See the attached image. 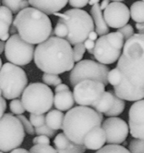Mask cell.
<instances>
[{
	"instance_id": "cell-17",
	"label": "cell",
	"mask_w": 144,
	"mask_h": 153,
	"mask_svg": "<svg viewBox=\"0 0 144 153\" xmlns=\"http://www.w3.org/2000/svg\"><path fill=\"white\" fill-rule=\"evenodd\" d=\"M30 5L47 15L59 12L67 5L69 0H29Z\"/></svg>"
},
{
	"instance_id": "cell-40",
	"label": "cell",
	"mask_w": 144,
	"mask_h": 153,
	"mask_svg": "<svg viewBox=\"0 0 144 153\" xmlns=\"http://www.w3.org/2000/svg\"><path fill=\"white\" fill-rule=\"evenodd\" d=\"M117 32H120L123 35L126 42L130 39L134 35V30L133 26L130 24H127L123 27L120 28V29H117Z\"/></svg>"
},
{
	"instance_id": "cell-45",
	"label": "cell",
	"mask_w": 144,
	"mask_h": 153,
	"mask_svg": "<svg viewBox=\"0 0 144 153\" xmlns=\"http://www.w3.org/2000/svg\"><path fill=\"white\" fill-rule=\"evenodd\" d=\"M68 90H70V88H69V86H67V85L64 84V83H61V84L55 86V93H58V92H64V91H68Z\"/></svg>"
},
{
	"instance_id": "cell-9",
	"label": "cell",
	"mask_w": 144,
	"mask_h": 153,
	"mask_svg": "<svg viewBox=\"0 0 144 153\" xmlns=\"http://www.w3.org/2000/svg\"><path fill=\"white\" fill-rule=\"evenodd\" d=\"M110 69L106 65L90 59H84L75 65L70 74V83L73 87L86 80H96L108 84V76Z\"/></svg>"
},
{
	"instance_id": "cell-2",
	"label": "cell",
	"mask_w": 144,
	"mask_h": 153,
	"mask_svg": "<svg viewBox=\"0 0 144 153\" xmlns=\"http://www.w3.org/2000/svg\"><path fill=\"white\" fill-rule=\"evenodd\" d=\"M34 61L44 73L61 74L75 66L73 51L70 42L57 36L50 37L35 48Z\"/></svg>"
},
{
	"instance_id": "cell-27",
	"label": "cell",
	"mask_w": 144,
	"mask_h": 153,
	"mask_svg": "<svg viewBox=\"0 0 144 153\" xmlns=\"http://www.w3.org/2000/svg\"><path fill=\"white\" fill-rule=\"evenodd\" d=\"M95 153H131L129 149L121 145L108 144L97 150Z\"/></svg>"
},
{
	"instance_id": "cell-25",
	"label": "cell",
	"mask_w": 144,
	"mask_h": 153,
	"mask_svg": "<svg viewBox=\"0 0 144 153\" xmlns=\"http://www.w3.org/2000/svg\"><path fill=\"white\" fill-rule=\"evenodd\" d=\"M107 38H108V42L113 45L115 48L117 49L123 50L125 45V39L123 35H122L120 32H110V33L107 34L106 35Z\"/></svg>"
},
{
	"instance_id": "cell-23",
	"label": "cell",
	"mask_w": 144,
	"mask_h": 153,
	"mask_svg": "<svg viewBox=\"0 0 144 153\" xmlns=\"http://www.w3.org/2000/svg\"><path fill=\"white\" fill-rule=\"evenodd\" d=\"M130 14L136 23H144V2L137 1L130 7Z\"/></svg>"
},
{
	"instance_id": "cell-4",
	"label": "cell",
	"mask_w": 144,
	"mask_h": 153,
	"mask_svg": "<svg viewBox=\"0 0 144 153\" xmlns=\"http://www.w3.org/2000/svg\"><path fill=\"white\" fill-rule=\"evenodd\" d=\"M102 113L91 107L78 106L66 113L62 130L72 142L84 145L88 132L94 128L102 126Z\"/></svg>"
},
{
	"instance_id": "cell-36",
	"label": "cell",
	"mask_w": 144,
	"mask_h": 153,
	"mask_svg": "<svg viewBox=\"0 0 144 153\" xmlns=\"http://www.w3.org/2000/svg\"><path fill=\"white\" fill-rule=\"evenodd\" d=\"M56 133L57 131L52 129L46 124H44L41 127L35 128V134L37 135H45L49 138H52L55 136Z\"/></svg>"
},
{
	"instance_id": "cell-13",
	"label": "cell",
	"mask_w": 144,
	"mask_h": 153,
	"mask_svg": "<svg viewBox=\"0 0 144 153\" xmlns=\"http://www.w3.org/2000/svg\"><path fill=\"white\" fill-rule=\"evenodd\" d=\"M104 17L108 26L120 29L128 24L130 20V9L123 2H113L104 10Z\"/></svg>"
},
{
	"instance_id": "cell-46",
	"label": "cell",
	"mask_w": 144,
	"mask_h": 153,
	"mask_svg": "<svg viewBox=\"0 0 144 153\" xmlns=\"http://www.w3.org/2000/svg\"><path fill=\"white\" fill-rule=\"evenodd\" d=\"M98 35H99L97 34V32H96V31H93V32H91L89 34L88 38H89V39H90V40H92V41H96V40H97Z\"/></svg>"
},
{
	"instance_id": "cell-12",
	"label": "cell",
	"mask_w": 144,
	"mask_h": 153,
	"mask_svg": "<svg viewBox=\"0 0 144 153\" xmlns=\"http://www.w3.org/2000/svg\"><path fill=\"white\" fill-rule=\"evenodd\" d=\"M102 127L106 134L107 143L121 145L129 136V125L119 117H108L103 122Z\"/></svg>"
},
{
	"instance_id": "cell-3",
	"label": "cell",
	"mask_w": 144,
	"mask_h": 153,
	"mask_svg": "<svg viewBox=\"0 0 144 153\" xmlns=\"http://www.w3.org/2000/svg\"><path fill=\"white\" fill-rule=\"evenodd\" d=\"M13 26L23 40L34 45L46 41L52 31L48 15L33 7L20 11L15 17Z\"/></svg>"
},
{
	"instance_id": "cell-32",
	"label": "cell",
	"mask_w": 144,
	"mask_h": 153,
	"mask_svg": "<svg viewBox=\"0 0 144 153\" xmlns=\"http://www.w3.org/2000/svg\"><path fill=\"white\" fill-rule=\"evenodd\" d=\"M23 0H2V5L9 8L13 14H17L21 11V4Z\"/></svg>"
},
{
	"instance_id": "cell-44",
	"label": "cell",
	"mask_w": 144,
	"mask_h": 153,
	"mask_svg": "<svg viewBox=\"0 0 144 153\" xmlns=\"http://www.w3.org/2000/svg\"><path fill=\"white\" fill-rule=\"evenodd\" d=\"M0 104H1V105H0V107H1L0 117H2L4 116V114H5V110H6L7 103H6V101H5V98H4V97H2V95H1V98H0Z\"/></svg>"
},
{
	"instance_id": "cell-5",
	"label": "cell",
	"mask_w": 144,
	"mask_h": 153,
	"mask_svg": "<svg viewBox=\"0 0 144 153\" xmlns=\"http://www.w3.org/2000/svg\"><path fill=\"white\" fill-rule=\"evenodd\" d=\"M54 15L59 17L58 21L64 23L68 27L69 34L66 39L71 45L84 43L95 29L93 17L80 8L67 10L64 13L57 12Z\"/></svg>"
},
{
	"instance_id": "cell-8",
	"label": "cell",
	"mask_w": 144,
	"mask_h": 153,
	"mask_svg": "<svg viewBox=\"0 0 144 153\" xmlns=\"http://www.w3.org/2000/svg\"><path fill=\"white\" fill-rule=\"evenodd\" d=\"M0 149L8 152L22 145L25 138V129L17 117L11 113H5L1 117Z\"/></svg>"
},
{
	"instance_id": "cell-41",
	"label": "cell",
	"mask_w": 144,
	"mask_h": 153,
	"mask_svg": "<svg viewBox=\"0 0 144 153\" xmlns=\"http://www.w3.org/2000/svg\"><path fill=\"white\" fill-rule=\"evenodd\" d=\"M34 145H50V138L45 135H37L32 140Z\"/></svg>"
},
{
	"instance_id": "cell-33",
	"label": "cell",
	"mask_w": 144,
	"mask_h": 153,
	"mask_svg": "<svg viewBox=\"0 0 144 153\" xmlns=\"http://www.w3.org/2000/svg\"><path fill=\"white\" fill-rule=\"evenodd\" d=\"M54 34L55 35V36L58 37V38H66L69 34V29L65 23L61 21H58L56 26H55V30H54Z\"/></svg>"
},
{
	"instance_id": "cell-6",
	"label": "cell",
	"mask_w": 144,
	"mask_h": 153,
	"mask_svg": "<svg viewBox=\"0 0 144 153\" xmlns=\"http://www.w3.org/2000/svg\"><path fill=\"white\" fill-rule=\"evenodd\" d=\"M54 97L49 86L43 83H32L26 88L21 100L29 113L44 114L52 107Z\"/></svg>"
},
{
	"instance_id": "cell-42",
	"label": "cell",
	"mask_w": 144,
	"mask_h": 153,
	"mask_svg": "<svg viewBox=\"0 0 144 153\" xmlns=\"http://www.w3.org/2000/svg\"><path fill=\"white\" fill-rule=\"evenodd\" d=\"M90 0H69L70 6L74 8H82L89 4Z\"/></svg>"
},
{
	"instance_id": "cell-47",
	"label": "cell",
	"mask_w": 144,
	"mask_h": 153,
	"mask_svg": "<svg viewBox=\"0 0 144 153\" xmlns=\"http://www.w3.org/2000/svg\"><path fill=\"white\" fill-rule=\"evenodd\" d=\"M29 152L28 150H26V149L23 148H17L15 149L12 150V151L10 152V153H29Z\"/></svg>"
},
{
	"instance_id": "cell-49",
	"label": "cell",
	"mask_w": 144,
	"mask_h": 153,
	"mask_svg": "<svg viewBox=\"0 0 144 153\" xmlns=\"http://www.w3.org/2000/svg\"><path fill=\"white\" fill-rule=\"evenodd\" d=\"M5 43L3 41H1L0 42V53L2 54V53L5 52Z\"/></svg>"
},
{
	"instance_id": "cell-14",
	"label": "cell",
	"mask_w": 144,
	"mask_h": 153,
	"mask_svg": "<svg viewBox=\"0 0 144 153\" xmlns=\"http://www.w3.org/2000/svg\"><path fill=\"white\" fill-rule=\"evenodd\" d=\"M122 51L114 48L107 38L106 35L100 36L96 42L93 56L99 62L104 65H111L119 60Z\"/></svg>"
},
{
	"instance_id": "cell-43",
	"label": "cell",
	"mask_w": 144,
	"mask_h": 153,
	"mask_svg": "<svg viewBox=\"0 0 144 153\" xmlns=\"http://www.w3.org/2000/svg\"><path fill=\"white\" fill-rule=\"evenodd\" d=\"M84 45L86 50L88 51V53H89L90 54H93V55L94 49H95L96 46L95 41H92L88 38V39H87V40L84 42Z\"/></svg>"
},
{
	"instance_id": "cell-16",
	"label": "cell",
	"mask_w": 144,
	"mask_h": 153,
	"mask_svg": "<svg viewBox=\"0 0 144 153\" xmlns=\"http://www.w3.org/2000/svg\"><path fill=\"white\" fill-rule=\"evenodd\" d=\"M107 143L106 134L102 126H98L88 132L84 141V145L87 149L97 150L100 149Z\"/></svg>"
},
{
	"instance_id": "cell-18",
	"label": "cell",
	"mask_w": 144,
	"mask_h": 153,
	"mask_svg": "<svg viewBox=\"0 0 144 153\" xmlns=\"http://www.w3.org/2000/svg\"><path fill=\"white\" fill-rule=\"evenodd\" d=\"M0 39L8 41L10 38V29L13 23V13L9 8L2 5L0 7Z\"/></svg>"
},
{
	"instance_id": "cell-35",
	"label": "cell",
	"mask_w": 144,
	"mask_h": 153,
	"mask_svg": "<svg viewBox=\"0 0 144 153\" xmlns=\"http://www.w3.org/2000/svg\"><path fill=\"white\" fill-rule=\"evenodd\" d=\"M73 51L75 62H79L82 61L84 55L85 53V51H86V48H85L84 43L78 44V45H74Z\"/></svg>"
},
{
	"instance_id": "cell-24",
	"label": "cell",
	"mask_w": 144,
	"mask_h": 153,
	"mask_svg": "<svg viewBox=\"0 0 144 153\" xmlns=\"http://www.w3.org/2000/svg\"><path fill=\"white\" fill-rule=\"evenodd\" d=\"M125 107H126L125 100L119 98L115 94L114 105L111 107V110H109L107 113H105V116L108 117H117V116L123 113V112L125 110Z\"/></svg>"
},
{
	"instance_id": "cell-37",
	"label": "cell",
	"mask_w": 144,
	"mask_h": 153,
	"mask_svg": "<svg viewBox=\"0 0 144 153\" xmlns=\"http://www.w3.org/2000/svg\"><path fill=\"white\" fill-rule=\"evenodd\" d=\"M17 118L20 120V122L23 124V128L25 129V131L29 135H34L35 134V128H34L33 125L30 122V120H28L23 115H19L17 116Z\"/></svg>"
},
{
	"instance_id": "cell-55",
	"label": "cell",
	"mask_w": 144,
	"mask_h": 153,
	"mask_svg": "<svg viewBox=\"0 0 144 153\" xmlns=\"http://www.w3.org/2000/svg\"><path fill=\"white\" fill-rule=\"evenodd\" d=\"M141 1H143V2H144V0H141Z\"/></svg>"
},
{
	"instance_id": "cell-50",
	"label": "cell",
	"mask_w": 144,
	"mask_h": 153,
	"mask_svg": "<svg viewBox=\"0 0 144 153\" xmlns=\"http://www.w3.org/2000/svg\"><path fill=\"white\" fill-rule=\"evenodd\" d=\"M99 1H100V0H90L89 5H90V6H93V5H96V4L99 3Z\"/></svg>"
},
{
	"instance_id": "cell-28",
	"label": "cell",
	"mask_w": 144,
	"mask_h": 153,
	"mask_svg": "<svg viewBox=\"0 0 144 153\" xmlns=\"http://www.w3.org/2000/svg\"><path fill=\"white\" fill-rule=\"evenodd\" d=\"M42 80L43 83L46 84L47 86H57L58 85L62 83V80L60 78L58 74H55L44 73L43 74Z\"/></svg>"
},
{
	"instance_id": "cell-31",
	"label": "cell",
	"mask_w": 144,
	"mask_h": 153,
	"mask_svg": "<svg viewBox=\"0 0 144 153\" xmlns=\"http://www.w3.org/2000/svg\"><path fill=\"white\" fill-rule=\"evenodd\" d=\"M108 83L114 87L119 86L122 81V75L120 71L116 68L110 71L108 76Z\"/></svg>"
},
{
	"instance_id": "cell-22",
	"label": "cell",
	"mask_w": 144,
	"mask_h": 153,
	"mask_svg": "<svg viewBox=\"0 0 144 153\" xmlns=\"http://www.w3.org/2000/svg\"><path fill=\"white\" fill-rule=\"evenodd\" d=\"M114 96L115 93L111 92H105L97 104L94 106L93 109H95L96 111L99 112L101 113H104L111 110L113 107L114 103Z\"/></svg>"
},
{
	"instance_id": "cell-15",
	"label": "cell",
	"mask_w": 144,
	"mask_h": 153,
	"mask_svg": "<svg viewBox=\"0 0 144 153\" xmlns=\"http://www.w3.org/2000/svg\"><path fill=\"white\" fill-rule=\"evenodd\" d=\"M129 126L134 138L144 140V98L137 101L129 111Z\"/></svg>"
},
{
	"instance_id": "cell-26",
	"label": "cell",
	"mask_w": 144,
	"mask_h": 153,
	"mask_svg": "<svg viewBox=\"0 0 144 153\" xmlns=\"http://www.w3.org/2000/svg\"><path fill=\"white\" fill-rule=\"evenodd\" d=\"M54 145L58 150H63L68 149L73 142H72L64 133H60L57 134L53 140Z\"/></svg>"
},
{
	"instance_id": "cell-29",
	"label": "cell",
	"mask_w": 144,
	"mask_h": 153,
	"mask_svg": "<svg viewBox=\"0 0 144 153\" xmlns=\"http://www.w3.org/2000/svg\"><path fill=\"white\" fill-rule=\"evenodd\" d=\"M9 107L10 110H11V113H12L13 114L17 115V116L23 115V113H24L25 111L26 110L24 105H23L22 100L17 99V98L12 100V101L10 102Z\"/></svg>"
},
{
	"instance_id": "cell-53",
	"label": "cell",
	"mask_w": 144,
	"mask_h": 153,
	"mask_svg": "<svg viewBox=\"0 0 144 153\" xmlns=\"http://www.w3.org/2000/svg\"><path fill=\"white\" fill-rule=\"evenodd\" d=\"M29 153H35V152H29Z\"/></svg>"
},
{
	"instance_id": "cell-52",
	"label": "cell",
	"mask_w": 144,
	"mask_h": 153,
	"mask_svg": "<svg viewBox=\"0 0 144 153\" xmlns=\"http://www.w3.org/2000/svg\"><path fill=\"white\" fill-rule=\"evenodd\" d=\"M139 33H140V34H144V29H143V30L141 31L140 32H139Z\"/></svg>"
},
{
	"instance_id": "cell-20",
	"label": "cell",
	"mask_w": 144,
	"mask_h": 153,
	"mask_svg": "<svg viewBox=\"0 0 144 153\" xmlns=\"http://www.w3.org/2000/svg\"><path fill=\"white\" fill-rule=\"evenodd\" d=\"M75 98L73 93L70 90L55 93L54 97V104L57 110L67 111L71 110L74 106Z\"/></svg>"
},
{
	"instance_id": "cell-38",
	"label": "cell",
	"mask_w": 144,
	"mask_h": 153,
	"mask_svg": "<svg viewBox=\"0 0 144 153\" xmlns=\"http://www.w3.org/2000/svg\"><path fill=\"white\" fill-rule=\"evenodd\" d=\"M30 122L33 125L34 127L38 128L41 127L46 124V117L44 114H35V113H31L29 116Z\"/></svg>"
},
{
	"instance_id": "cell-48",
	"label": "cell",
	"mask_w": 144,
	"mask_h": 153,
	"mask_svg": "<svg viewBox=\"0 0 144 153\" xmlns=\"http://www.w3.org/2000/svg\"><path fill=\"white\" fill-rule=\"evenodd\" d=\"M110 4V0H103L100 4V8L103 11V10H105V8L109 5Z\"/></svg>"
},
{
	"instance_id": "cell-21",
	"label": "cell",
	"mask_w": 144,
	"mask_h": 153,
	"mask_svg": "<svg viewBox=\"0 0 144 153\" xmlns=\"http://www.w3.org/2000/svg\"><path fill=\"white\" fill-rule=\"evenodd\" d=\"M64 114L58 110H52L46 116V124L53 130L58 131L63 128Z\"/></svg>"
},
{
	"instance_id": "cell-11",
	"label": "cell",
	"mask_w": 144,
	"mask_h": 153,
	"mask_svg": "<svg viewBox=\"0 0 144 153\" xmlns=\"http://www.w3.org/2000/svg\"><path fill=\"white\" fill-rule=\"evenodd\" d=\"M105 86L104 83L96 80L80 82L73 87L76 103L79 106L94 107L105 92Z\"/></svg>"
},
{
	"instance_id": "cell-54",
	"label": "cell",
	"mask_w": 144,
	"mask_h": 153,
	"mask_svg": "<svg viewBox=\"0 0 144 153\" xmlns=\"http://www.w3.org/2000/svg\"><path fill=\"white\" fill-rule=\"evenodd\" d=\"M0 153H4V152H0Z\"/></svg>"
},
{
	"instance_id": "cell-39",
	"label": "cell",
	"mask_w": 144,
	"mask_h": 153,
	"mask_svg": "<svg viewBox=\"0 0 144 153\" xmlns=\"http://www.w3.org/2000/svg\"><path fill=\"white\" fill-rule=\"evenodd\" d=\"M87 148L84 145H79L73 143L68 149L63 150H58V153H84Z\"/></svg>"
},
{
	"instance_id": "cell-10",
	"label": "cell",
	"mask_w": 144,
	"mask_h": 153,
	"mask_svg": "<svg viewBox=\"0 0 144 153\" xmlns=\"http://www.w3.org/2000/svg\"><path fill=\"white\" fill-rule=\"evenodd\" d=\"M34 45L26 42L19 34H14L5 42V56L9 62L18 66L29 64L35 56Z\"/></svg>"
},
{
	"instance_id": "cell-51",
	"label": "cell",
	"mask_w": 144,
	"mask_h": 153,
	"mask_svg": "<svg viewBox=\"0 0 144 153\" xmlns=\"http://www.w3.org/2000/svg\"><path fill=\"white\" fill-rule=\"evenodd\" d=\"M111 1H113V2H122L123 1H124V0H111Z\"/></svg>"
},
{
	"instance_id": "cell-30",
	"label": "cell",
	"mask_w": 144,
	"mask_h": 153,
	"mask_svg": "<svg viewBox=\"0 0 144 153\" xmlns=\"http://www.w3.org/2000/svg\"><path fill=\"white\" fill-rule=\"evenodd\" d=\"M129 150L131 153H144V140L137 138L132 140L129 144Z\"/></svg>"
},
{
	"instance_id": "cell-7",
	"label": "cell",
	"mask_w": 144,
	"mask_h": 153,
	"mask_svg": "<svg viewBox=\"0 0 144 153\" xmlns=\"http://www.w3.org/2000/svg\"><path fill=\"white\" fill-rule=\"evenodd\" d=\"M1 95L8 100H14L23 95L27 87L26 72L18 65L6 62L1 68L0 73Z\"/></svg>"
},
{
	"instance_id": "cell-34",
	"label": "cell",
	"mask_w": 144,
	"mask_h": 153,
	"mask_svg": "<svg viewBox=\"0 0 144 153\" xmlns=\"http://www.w3.org/2000/svg\"><path fill=\"white\" fill-rule=\"evenodd\" d=\"M29 152L35 153H58L56 149L50 145H35L30 149Z\"/></svg>"
},
{
	"instance_id": "cell-19",
	"label": "cell",
	"mask_w": 144,
	"mask_h": 153,
	"mask_svg": "<svg viewBox=\"0 0 144 153\" xmlns=\"http://www.w3.org/2000/svg\"><path fill=\"white\" fill-rule=\"evenodd\" d=\"M91 16L95 24V31L99 36H103L109 33V26L105 21L104 14L99 3L92 6L90 10Z\"/></svg>"
},
{
	"instance_id": "cell-1",
	"label": "cell",
	"mask_w": 144,
	"mask_h": 153,
	"mask_svg": "<svg viewBox=\"0 0 144 153\" xmlns=\"http://www.w3.org/2000/svg\"><path fill=\"white\" fill-rule=\"evenodd\" d=\"M117 68L122 81L114 87L119 98L129 101L144 98V34H134L125 42Z\"/></svg>"
}]
</instances>
